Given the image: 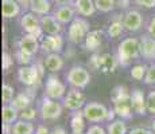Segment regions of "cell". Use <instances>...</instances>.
<instances>
[{"mask_svg": "<svg viewBox=\"0 0 155 134\" xmlns=\"http://www.w3.org/2000/svg\"><path fill=\"white\" fill-rule=\"evenodd\" d=\"M77 14V10L74 7V4H66V5H57L53 15L57 17L59 23L62 24H70L74 20Z\"/></svg>", "mask_w": 155, "mask_h": 134, "instance_id": "cell-13", "label": "cell"}, {"mask_svg": "<svg viewBox=\"0 0 155 134\" xmlns=\"http://www.w3.org/2000/svg\"><path fill=\"white\" fill-rule=\"evenodd\" d=\"M117 61L121 66H128L134 59L140 56V40L136 38H127L117 46Z\"/></svg>", "mask_w": 155, "mask_h": 134, "instance_id": "cell-1", "label": "cell"}, {"mask_svg": "<svg viewBox=\"0 0 155 134\" xmlns=\"http://www.w3.org/2000/svg\"><path fill=\"white\" fill-rule=\"evenodd\" d=\"M34 125L30 121L18 120L11 126V134H34Z\"/></svg>", "mask_w": 155, "mask_h": 134, "instance_id": "cell-25", "label": "cell"}, {"mask_svg": "<svg viewBox=\"0 0 155 134\" xmlns=\"http://www.w3.org/2000/svg\"><path fill=\"white\" fill-rule=\"evenodd\" d=\"M154 133H155L154 130H148L144 129V127H135L131 132H128V134H154Z\"/></svg>", "mask_w": 155, "mask_h": 134, "instance_id": "cell-42", "label": "cell"}, {"mask_svg": "<svg viewBox=\"0 0 155 134\" xmlns=\"http://www.w3.org/2000/svg\"><path fill=\"white\" fill-rule=\"evenodd\" d=\"M28 8L31 12L37 15H49L51 11V2L50 0H27Z\"/></svg>", "mask_w": 155, "mask_h": 134, "instance_id": "cell-20", "label": "cell"}, {"mask_svg": "<svg viewBox=\"0 0 155 134\" xmlns=\"http://www.w3.org/2000/svg\"><path fill=\"white\" fill-rule=\"evenodd\" d=\"M19 110H16L15 107L8 103V105H4L2 109V118H3V123L7 125H14L15 122L19 118Z\"/></svg>", "mask_w": 155, "mask_h": 134, "instance_id": "cell-26", "label": "cell"}, {"mask_svg": "<svg viewBox=\"0 0 155 134\" xmlns=\"http://www.w3.org/2000/svg\"><path fill=\"white\" fill-rule=\"evenodd\" d=\"M107 133L108 134H128L127 126L124 123V121L121 120H115L109 122V125L107 126Z\"/></svg>", "mask_w": 155, "mask_h": 134, "instance_id": "cell-30", "label": "cell"}, {"mask_svg": "<svg viewBox=\"0 0 155 134\" xmlns=\"http://www.w3.org/2000/svg\"><path fill=\"white\" fill-rule=\"evenodd\" d=\"M65 93H66L65 83H62L58 76L50 75L46 80V86H45V95L51 98V99L58 101L65 97Z\"/></svg>", "mask_w": 155, "mask_h": 134, "instance_id": "cell-9", "label": "cell"}, {"mask_svg": "<svg viewBox=\"0 0 155 134\" xmlns=\"http://www.w3.org/2000/svg\"><path fill=\"white\" fill-rule=\"evenodd\" d=\"M131 105H132L134 113L139 115L147 114V98L144 97L142 90L135 89L131 91Z\"/></svg>", "mask_w": 155, "mask_h": 134, "instance_id": "cell-15", "label": "cell"}, {"mask_svg": "<svg viewBox=\"0 0 155 134\" xmlns=\"http://www.w3.org/2000/svg\"><path fill=\"white\" fill-rule=\"evenodd\" d=\"M12 64H14L12 56H11L8 52H4V54H3V70H4V71L10 70V67L12 66Z\"/></svg>", "mask_w": 155, "mask_h": 134, "instance_id": "cell-38", "label": "cell"}, {"mask_svg": "<svg viewBox=\"0 0 155 134\" xmlns=\"http://www.w3.org/2000/svg\"><path fill=\"white\" fill-rule=\"evenodd\" d=\"M39 47L41 43L38 40V38L31 34H25L18 42V48L30 54V55H35L38 52V50H39Z\"/></svg>", "mask_w": 155, "mask_h": 134, "instance_id": "cell-14", "label": "cell"}, {"mask_svg": "<svg viewBox=\"0 0 155 134\" xmlns=\"http://www.w3.org/2000/svg\"><path fill=\"white\" fill-rule=\"evenodd\" d=\"M115 115H116L115 110H108V115H107V121H108V122L115 121Z\"/></svg>", "mask_w": 155, "mask_h": 134, "instance_id": "cell-47", "label": "cell"}, {"mask_svg": "<svg viewBox=\"0 0 155 134\" xmlns=\"http://www.w3.org/2000/svg\"><path fill=\"white\" fill-rule=\"evenodd\" d=\"M116 115L120 117L121 120H131L132 118V105L131 102H121V103H115L113 105Z\"/></svg>", "mask_w": 155, "mask_h": 134, "instance_id": "cell-27", "label": "cell"}, {"mask_svg": "<svg viewBox=\"0 0 155 134\" xmlns=\"http://www.w3.org/2000/svg\"><path fill=\"white\" fill-rule=\"evenodd\" d=\"M81 89H76L71 87L68 94L64 97V107H66L68 110L76 111V110H81L84 109L85 103V95L81 93Z\"/></svg>", "mask_w": 155, "mask_h": 134, "instance_id": "cell-10", "label": "cell"}, {"mask_svg": "<svg viewBox=\"0 0 155 134\" xmlns=\"http://www.w3.org/2000/svg\"><path fill=\"white\" fill-rule=\"evenodd\" d=\"M22 12V5L18 0H2V14L4 19H15Z\"/></svg>", "mask_w": 155, "mask_h": 134, "instance_id": "cell-17", "label": "cell"}, {"mask_svg": "<svg viewBox=\"0 0 155 134\" xmlns=\"http://www.w3.org/2000/svg\"><path fill=\"white\" fill-rule=\"evenodd\" d=\"M41 48H42L43 51H46L47 54H51V52L59 54L62 50H64V39H62V36L59 34L42 36Z\"/></svg>", "mask_w": 155, "mask_h": 134, "instance_id": "cell-11", "label": "cell"}, {"mask_svg": "<svg viewBox=\"0 0 155 134\" xmlns=\"http://www.w3.org/2000/svg\"><path fill=\"white\" fill-rule=\"evenodd\" d=\"M147 113L155 115V91L147 95Z\"/></svg>", "mask_w": 155, "mask_h": 134, "instance_id": "cell-37", "label": "cell"}, {"mask_svg": "<svg viewBox=\"0 0 155 134\" xmlns=\"http://www.w3.org/2000/svg\"><path fill=\"white\" fill-rule=\"evenodd\" d=\"M89 23L84 17H74V20L69 24L68 28V39L73 44H80L85 40L86 35L89 32Z\"/></svg>", "mask_w": 155, "mask_h": 134, "instance_id": "cell-4", "label": "cell"}, {"mask_svg": "<svg viewBox=\"0 0 155 134\" xmlns=\"http://www.w3.org/2000/svg\"><path fill=\"white\" fill-rule=\"evenodd\" d=\"M50 134H66V130L64 127H54Z\"/></svg>", "mask_w": 155, "mask_h": 134, "instance_id": "cell-46", "label": "cell"}, {"mask_svg": "<svg viewBox=\"0 0 155 134\" xmlns=\"http://www.w3.org/2000/svg\"><path fill=\"white\" fill-rule=\"evenodd\" d=\"M140 56L147 61H155V39L148 34L140 39Z\"/></svg>", "mask_w": 155, "mask_h": 134, "instance_id": "cell-18", "label": "cell"}, {"mask_svg": "<svg viewBox=\"0 0 155 134\" xmlns=\"http://www.w3.org/2000/svg\"><path fill=\"white\" fill-rule=\"evenodd\" d=\"M30 103H31V98L28 97V94L27 93H20L12 99L11 105H12L16 110L22 111V110H25L26 107L30 106Z\"/></svg>", "mask_w": 155, "mask_h": 134, "instance_id": "cell-29", "label": "cell"}, {"mask_svg": "<svg viewBox=\"0 0 155 134\" xmlns=\"http://www.w3.org/2000/svg\"><path fill=\"white\" fill-rule=\"evenodd\" d=\"M147 34L150 35L151 38H154V39H155V16L151 17L150 22H148V24H147Z\"/></svg>", "mask_w": 155, "mask_h": 134, "instance_id": "cell-41", "label": "cell"}, {"mask_svg": "<svg viewBox=\"0 0 155 134\" xmlns=\"http://www.w3.org/2000/svg\"><path fill=\"white\" fill-rule=\"evenodd\" d=\"M41 24L43 34L46 35H58L62 32V23L57 20L54 15H43L41 17Z\"/></svg>", "mask_w": 155, "mask_h": 134, "instance_id": "cell-16", "label": "cell"}, {"mask_svg": "<svg viewBox=\"0 0 155 134\" xmlns=\"http://www.w3.org/2000/svg\"><path fill=\"white\" fill-rule=\"evenodd\" d=\"M116 3H117V0H94V5H96L97 11L104 14L112 12L116 7Z\"/></svg>", "mask_w": 155, "mask_h": 134, "instance_id": "cell-31", "label": "cell"}, {"mask_svg": "<svg viewBox=\"0 0 155 134\" xmlns=\"http://www.w3.org/2000/svg\"><path fill=\"white\" fill-rule=\"evenodd\" d=\"M15 58H16V62L22 66H27L28 63H31V59H32V55L30 54L22 51L20 48H18V51L15 52Z\"/></svg>", "mask_w": 155, "mask_h": 134, "instance_id": "cell-34", "label": "cell"}, {"mask_svg": "<svg viewBox=\"0 0 155 134\" xmlns=\"http://www.w3.org/2000/svg\"><path fill=\"white\" fill-rule=\"evenodd\" d=\"M62 67H64V59H62V56L59 54L57 52L47 54L46 59H45V68H47L50 73H57Z\"/></svg>", "mask_w": 155, "mask_h": 134, "instance_id": "cell-22", "label": "cell"}, {"mask_svg": "<svg viewBox=\"0 0 155 134\" xmlns=\"http://www.w3.org/2000/svg\"><path fill=\"white\" fill-rule=\"evenodd\" d=\"M57 5H66V4H74L76 0H54Z\"/></svg>", "mask_w": 155, "mask_h": 134, "instance_id": "cell-45", "label": "cell"}, {"mask_svg": "<svg viewBox=\"0 0 155 134\" xmlns=\"http://www.w3.org/2000/svg\"><path fill=\"white\" fill-rule=\"evenodd\" d=\"M73 134H84V133H73Z\"/></svg>", "mask_w": 155, "mask_h": 134, "instance_id": "cell-49", "label": "cell"}, {"mask_svg": "<svg viewBox=\"0 0 155 134\" xmlns=\"http://www.w3.org/2000/svg\"><path fill=\"white\" fill-rule=\"evenodd\" d=\"M62 110L64 106L59 102H57V99H51L49 97L42 98L39 103V113H41V118L43 121H55L58 120L62 115Z\"/></svg>", "mask_w": 155, "mask_h": 134, "instance_id": "cell-3", "label": "cell"}, {"mask_svg": "<svg viewBox=\"0 0 155 134\" xmlns=\"http://www.w3.org/2000/svg\"><path fill=\"white\" fill-rule=\"evenodd\" d=\"M85 121L86 118L84 117L82 110H76L71 113L70 118V127L73 133H84L85 130Z\"/></svg>", "mask_w": 155, "mask_h": 134, "instance_id": "cell-23", "label": "cell"}, {"mask_svg": "<svg viewBox=\"0 0 155 134\" xmlns=\"http://www.w3.org/2000/svg\"><path fill=\"white\" fill-rule=\"evenodd\" d=\"M123 24L124 28L130 32H136L142 28L143 26V16L139 11L130 10L124 14L123 16Z\"/></svg>", "mask_w": 155, "mask_h": 134, "instance_id": "cell-12", "label": "cell"}, {"mask_svg": "<svg viewBox=\"0 0 155 134\" xmlns=\"http://www.w3.org/2000/svg\"><path fill=\"white\" fill-rule=\"evenodd\" d=\"M153 130H154V132H155V120L153 121Z\"/></svg>", "mask_w": 155, "mask_h": 134, "instance_id": "cell-48", "label": "cell"}, {"mask_svg": "<svg viewBox=\"0 0 155 134\" xmlns=\"http://www.w3.org/2000/svg\"><path fill=\"white\" fill-rule=\"evenodd\" d=\"M43 75L42 67L32 64V66H22L18 70V79L20 80V83H23L27 87H32L35 86L39 79Z\"/></svg>", "mask_w": 155, "mask_h": 134, "instance_id": "cell-6", "label": "cell"}, {"mask_svg": "<svg viewBox=\"0 0 155 134\" xmlns=\"http://www.w3.org/2000/svg\"><path fill=\"white\" fill-rule=\"evenodd\" d=\"M130 3H131V0H117V3H116V7L124 10V8H127L128 5H130Z\"/></svg>", "mask_w": 155, "mask_h": 134, "instance_id": "cell-44", "label": "cell"}, {"mask_svg": "<svg viewBox=\"0 0 155 134\" xmlns=\"http://www.w3.org/2000/svg\"><path fill=\"white\" fill-rule=\"evenodd\" d=\"M2 98H3V103L8 105V103L12 102V99L15 98V90L11 85L4 83L2 87Z\"/></svg>", "mask_w": 155, "mask_h": 134, "instance_id": "cell-33", "label": "cell"}, {"mask_svg": "<svg viewBox=\"0 0 155 134\" xmlns=\"http://www.w3.org/2000/svg\"><path fill=\"white\" fill-rule=\"evenodd\" d=\"M20 27L26 34H31L37 38H42L43 30L42 24H41V19L38 17L37 14L34 12H26L20 17Z\"/></svg>", "mask_w": 155, "mask_h": 134, "instance_id": "cell-7", "label": "cell"}, {"mask_svg": "<svg viewBox=\"0 0 155 134\" xmlns=\"http://www.w3.org/2000/svg\"><path fill=\"white\" fill-rule=\"evenodd\" d=\"M85 134H108L104 127H101L100 125H92L89 126V129L85 132Z\"/></svg>", "mask_w": 155, "mask_h": 134, "instance_id": "cell-39", "label": "cell"}, {"mask_svg": "<svg viewBox=\"0 0 155 134\" xmlns=\"http://www.w3.org/2000/svg\"><path fill=\"white\" fill-rule=\"evenodd\" d=\"M74 7L77 10V14L81 16H92L97 11L96 5H94V0H76Z\"/></svg>", "mask_w": 155, "mask_h": 134, "instance_id": "cell-21", "label": "cell"}, {"mask_svg": "<svg viewBox=\"0 0 155 134\" xmlns=\"http://www.w3.org/2000/svg\"><path fill=\"white\" fill-rule=\"evenodd\" d=\"M51 132H50L49 129H47L45 125H38L37 130H35V134H50Z\"/></svg>", "mask_w": 155, "mask_h": 134, "instance_id": "cell-43", "label": "cell"}, {"mask_svg": "<svg viewBox=\"0 0 155 134\" xmlns=\"http://www.w3.org/2000/svg\"><path fill=\"white\" fill-rule=\"evenodd\" d=\"M143 80H144V83H147V85H155V63L151 64V66L147 68V74H146Z\"/></svg>", "mask_w": 155, "mask_h": 134, "instance_id": "cell-36", "label": "cell"}, {"mask_svg": "<svg viewBox=\"0 0 155 134\" xmlns=\"http://www.w3.org/2000/svg\"><path fill=\"white\" fill-rule=\"evenodd\" d=\"M103 31L100 30H93V31H89L86 35L85 40H84V46L88 51H94L101 46V42H103Z\"/></svg>", "mask_w": 155, "mask_h": 134, "instance_id": "cell-19", "label": "cell"}, {"mask_svg": "<svg viewBox=\"0 0 155 134\" xmlns=\"http://www.w3.org/2000/svg\"><path fill=\"white\" fill-rule=\"evenodd\" d=\"M66 80L71 87L76 89H85L91 82V74L82 66H73L68 71Z\"/></svg>", "mask_w": 155, "mask_h": 134, "instance_id": "cell-5", "label": "cell"}, {"mask_svg": "<svg viewBox=\"0 0 155 134\" xmlns=\"http://www.w3.org/2000/svg\"><path fill=\"white\" fill-rule=\"evenodd\" d=\"M147 68L148 67L146 66V64H135V66H132V68H131V71H130L132 79H135V80L144 79L146 74H147Z\"/></svg>", "mask_w": 155, "mask_h": 134, "instance_id": "cell-32", "label": "cell"}, {"mask_svg": "<svg viewBox=\"0 0 155 134\" xmlns=\"http://www.w3.org/2000/svg\"><path fill=\"white\" fill-rule=\"evenodd\" d=\"M124 24H123V19H113L111 22V24L108 26V30H107V34H108L109 38H112V39H116V38H119L121 34H123L124 31Z\"/></svg>", "mask_w": 155, "mask_h": 134, "instance_id": "cell-28", "label": "cell"}, {"mask_svg": "<svg viewBox=\"0 0 155 134\" xmlns=\"http://www.w3.org/2000/svg\"><path fill=\"white\" fill-rule=\"evenodd\" d=\"M35 117H37V110L32 109V107H30V106L26 107V109L22 110V111H19V118L20 120L32 122L35 120Z\"/></svg>", "mask_w": 155, "mask_h": 134, "instance_id": "cell-35", "label": "cell"}, {"mask_svg": "<svg viewBox=\"0 0 155 134\" xmlns=\"http://www.w3.org/2000/svg\"><path fill=\"white\" fill-rule=\"evenodd\" d=\"M111 101L113 105L121 102H131V93L126 86H116L111 91Z\"/></svg>", "mask_w": 155, "mask_h": 134, "instance_id": "cell-24", "label": "cell"}, {"mask_svg": "<svg viewBox=\"0 0 155 134\" xmlns=\"http://www.w3.org/2000/svg\"><path fill=\"white\" fill-rule=\"evenodd\" d=\"M119 64L120 63L117 61V56H113L112 54H94L91 58V66L107 75L115 73Z\"/></svg>", "mask_w": 155, "mask_h": 134, "instance_id": "cell-2", "label": "cell"}, {"mask_svg": "<svg viewBox=\"0 0 155 134\" xmlns=\"http://www.w3.org/2000/svg\"><path fill=\"white\" fill-rule=\"evenodd\" d=\"M134 3L136 5H139V7L147 8V10L155 8V0H134Z\"/></svg>", "mask_w": 155, "mask_h": 134, "instance_id": "cell-40", "label": "cell"}, {"mask_svg": "<svg viewBox=\"0 0 155 134\" xmlns=\"http://www.w3.org/2000/svg\"><path fill=\"white\" fill-rule=\"evenodd\" d=\"M84 117L86 121L92 122V123H99V122L107 121V115H108V109L99 102H89L86 103L82 109Z\"/></svg>", "mask_w": 155, "mask_h": 134, "instance_id": "cell-8", "label": "cell"}]
</instances>
